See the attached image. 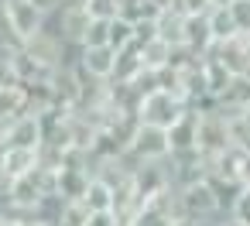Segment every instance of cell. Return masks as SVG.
Masks as SVG:
<instances>
[{
  "label": "cell",
  "mask_w": 250,
  "mask_h": 226,
  "mask_svg": "<svg viewBox=\"0 0 250 226\" xmlns=\"http://www.w3.org/2000/svg\"><path fill=\"white\" fill-rule=\"evenodd\" d=\"M86 24H89L86 11H83V7H72V4H65L55 18H48V28H52V31L62 38V45H69V48H79Z\"/></svg>",
  "instance_id": "7"
},
{
  "label": "cell",
  "mask_w": 250,
  "mask_h": 226,
  "mask_svg": "<svg viewBox=\"0 0 250 226\" xmlns=\"http://www.w3.org/2000/svg\"><path fill=\"white\" fill-rule=\"evenodd\" d=\"M18 113H24L21 86H0V120H14Z\"/></svg>",
  "instance_id": "20"
},
{
  "label": "cell",
  "mask_w": 250,
  "mask_h": 226,
  "mask_svg": "<svg viewBox=\"0 0 250 226\" xmlns=\"http://www.w3.org/2000/svg\"><path fill=\"white\" fill-rule=\"evenodd\" d=\"M209 31H212V41H229L236 38V24H233V14H229V4L226 7H209Z\"/></svg>",
  "instance_id": "17"
},
{
  "label": "cell",
  "mask_w": 250,
  "mask_h": 226,
  "mask_svg": "<svg viewBox=\"0 0 250 226\" xmlns=\"http://www.w3.org/2000/svg\"><path fill=\"white\" fill-rule=\"evenodd\" d=\"M243 38H247V52H250V35H243Z\"/></svg>",
  "instance_id": "31"
},
{
  "label": "cell",
  "mask_w": 250,
  "mask_h": 226,
  "mask_svg": "<svg viewBox=\"0 0 250 226\" xmlns=\"http://www.w3.org/2000/svg\"><path fill=\"white\" fill-rule=\"evenodd\" d=\"M182 45H188L195 55H206L216 41H212V31H209V11H199V14H185V38Z\"/></svg>",
  "instance_id": "11"
},
{
  "label": "cell",
  "mask_w": 250,
  "mask_h": 226,
  "mask_svg": "<svg viewBox=\"0 0 250 226\" xmlns=\"http://www.w3.org/2000/svg\"><path fill=\"white\" fill-rule=\"evenodd\" d=\"M21 45H24V41L18 38V31H14V24H11L4 4H0V52H14V48H21Z\"/></svg>",
  "instance_id": "22"
},
{
  "label": "cell",
  "mask_w": 250,
  "mask_h": 226,
  "mask_svg": "<svg viewBox=\"0 0 250 226\" xmlns=\"http://www.w3.org/2000/svg\"><path fill=\"white\" fill-rule=\"evenodd\" d=\"M165 134H168V154L171 151H192L195 147V134H199V110L185 106V113Z\"/></svg>",
  "instance_id": "10"
},
{
  "label": "cell",
  "mask_w": 250,
  "mask_h": 226,
  "mask_svg": "<svg viewBox=\"0 0 250 226\" xmlns=\"http://www.w3.org/2000/svg\"><path fill=\"white\" fill-rule=\"evenodd\" d=\"M0 226H18V219H14V216H7V212H0Z\"/></svg>",
  "instance_id": "28"
},
{
  "label": "cell",
  "mask_w": 250,
  "mask_h": 226,
  "mask_svg": "<svg viewBox=\"0 0 250 226\" xmlns=\"http://www.w3.org/2000/svg\"><path fill=\"white\" fill-rule=\"evenodd\" d=\"M182 113H185V103L178 96L165 93V89H154V93L141 96V103H137V123L161 127V130H168Z\"/></svg>",
  "instance_id": "2"
},
{
  "label": "cell",
  "mask_w": 250,
  "mask_h": 226,
  "mask_svg": "<svg viewBox=\"0 0 250 226\" xmlns=\"http://www.w3.org/2000/svg\"><path fill=\"white\" fill-rule=\"evenodd\" d=\"M165 7H175L182 14H199V11H209V0H168Z\"/></svg>",
  "instance_id": "26"
},
{
  "label": "cell",
  "mask_w": 250,
  "mask_h": 226,
  "mask_svg": "<svg viewBox=\"0 0 250 226\" xmlns=\"http://www.w3.org/2000/svg\"><path fill=\"white\" fill-rule=\"evenodd\" d=\"M151 38H158V28H154V18H147V21H134V48H141V45H147Z\"/></svg>",
  "instance_id": "25"
},
{
  "label": "cell",
  "mask_w": 250,
  "mask_h": 226,
  "mask_svg": "<svg viewBox=\"0 0 250 226\" xmlns=\"http://www.w3.org/2000/svg\"><path fill=\"white\" fill-rule=\"evenodd\" d=\"M106 31H110V21H89L86 31H83L79 48H86V45H106Z\"/></svg>",
  "instance_id": "23"
},
{
  "label": "cell",
  "mask_w": 250,
  "mask_h": 226,
  "mask_svg": "<svg viewBox=\"0 0 250 226\" xmlns=\"http://www.w3.org/2000/svg\"><path fill=\"white\" fill-rule=\"evenodd\" d=\"M0 4H4V0H0Z\"/></svg>",
  "instance_id": "33"
},
{
  "label": "cell",
  "mask_w": 250,
  "mask_h": 226,
  "mask_svg": "<svg viewBox=\"0 0 250 226\" xmlns=\"http://www.w3.org/2000/svg\"><path fill=\"white\" fill-rule=\"evenodd\" d=\"M229 0H209V7H226Z\"/></svg>",
  "instance_id": "30"
},
{
  "label": "cell",
  "mask_w": 250,
  "mask_h": 226,
  "mask_svg": "<svg viewBox=\"0 0 250 226\" xmlns=\"http://www.w3.org/2000/svg\"><path fill=\"white\" fill-rule=\"evenodd\" d=\"M141 69H144V65H141V52H137L134 45H127V48H120L117 59H113V79H110V82H130Z\"/></svg>",
  "instance_id": "15"
},
{
  "label": "cell",
  "mask_w": 250,
  "mask_h": 226,
  "mask_svg": "<svg viewBox=\"0 0 250 226\" xmlns=\"http://www.w3.org/2000/svg\"><path fill=\"white\" fill-rule=\"evenodd\" d=\"M175 226H178V223H175Z\"/></svg>",
  "instance_id": "34"
},
{
  "label": "cell",
  "mask_w": 250,
  "mask_h": 226,
  "mask_svg": "<svg viewBox=\"0 0 250 226\" xmlns=\"http://www.w3.org/2000/svg\"><path fill=\"white\" fill-rule=\"evenodd\" d=\"M154 28H158V38L161 41L182 45V38H185V14L175 11V7H161L158 18H154Z\"/></svg>",
  "instance_id": "13"
},
{
  "label": "cell",
  "mask_w": 250,
  "mask_h": 226,
  "mask_svg": "<svg viewBox=\"0 0 250 226\" xmlns=\"http://www.w3.org/2000/svg\"><path fill=\"white\" fill-rule=\"evenodd\" d=\"M79 202L86 205V212H113V188L106 182H100V178H89V185H86Z\"/></svg>",
  "instance_id": "14"
},
{
  "label": "cell",
  "mask_w": 250,
  "mask_h": 226,
  "mask_svg": "<svg viewBox=\"0 0 250 226\" xmlns=\"http://www.w3.org/2000/svg\"><path fill=\"white\" fill-rule=\"evenodd\" d=\"M127 154L137 158L141 164L144 161H165L168 158V134L161 127H147V123H137L130 144H127Z\"/></svg>",
  "instance_id": "4"
},
{
  "label": "cell",
  "mask_w": 250,
  "mask_h": 226,
  "mask_svg": "<svg viewBox=\"0 0 250 226\" xmlns=\"http://www.w3.org/2000/svg\"><path fill=\"white\" fill-rule=\"evenodd\" d=\"M117 14L127 18V21H147V18H158L161 4H154V0H117Z\"/></svg>",
  "instance_id": "18"
},
{
  "label": "cell",
  "mask_w": 250,
  "mask_h": 226,
  "mask_svg": "<svg viewBox=\"0 0 250 226\" xmlns=\"http://www.w3.org/2000/svg\"><path fill=\"white\" fill-rule=\"evenodd\" d=\"M236 147L229 137V120L219 110H199V134H195V151L206 158H216L223 151Z\"/></svg>",
  "instance_id": "1"
},
{
  "label": "cell",
  "mask_w": 250,
  "mask_h": 226,
  "mask_svg": "<svg viewBox=\"0 0 250 226\" xmlns=\"http://www.w3.org/2000/svg\"><path fill=\"white\" fill-rule=\"evenodd\" d=\"M45 141L42 134V120L38 113H18L14 120H7V130H4V144L0 147H38Z\"/></svg>",
  "instance_id": "5"
},
{
  "label": "cell",
  "mask_w": 250,
  "mask_h": 226,
  "mask_svg": "<svg viewBox=\"0 0 250 226\" xmlns=\"http://www.w3.org/2000/svg\"><path fill=\"white\" fill-rule=\"evenodd\" d=\"M117 7H120L117 0H86V4H83V11H86L89 21H113Z\"/></svg>",
  "instance_id": "21"
},
{
  "label": "cell",
  "mask_w": 250,
  "mask_h": 226,
  "mask_svg": "<svg viewBox=\"0 0 250 226\" xmlns=\"http://www.w3.org/2000/svg\"><path fill=\"white\" fill-rule=\"evenodd\" d=\"M137 52H141V65H144L147 72H158V69H165V65L171 62V45L161 41V38H151V41L141 45Z\"/></svg>",
  "instance_id": "16"
},
{
  "label": "cell",
  "mask_w": 250,
  "mask_h": 226,
  "mask_svg": "<svg viewBox=\"0 0 250 226\" xmlns=\"http://www.w3.org/2000/svg\"><path fill=\"white\" fill-rule=\"evenodd\" d=\"M4 11H7V18H11V24H14V31H18L21 41L35 38V35L45 31V24H48V18H45L42 11H35L31 0H4Z\"/></svg>",
  "instance_id": "6"
},
{
  "label": "cell",
  "mask_w": 250,
  "mask_h": 226,
  "mask_svg": "<svg viewBox=\"0 0 250 226\" xmlns=\"http://www.w3.org/2000/svg\"><path fill=\"white\" fill-rule=\"evenodd\" d=\"M18 226H45V223H38V219H18Z\"/></svg>",
  "instance_id": "29"
},
{
  "label": "cell",
  "mask_w": 250,
  "mask_h": 226,
  "mask_svg": "<svg viewBox=\"0 0 250 226\" xmlns=\"http://www.w3.org/2000/svg\"><path fill=\"white\" fill-rule=\"evenodd\" d=\"M113 59H117V52H113L110 45H86V48H79L76 65H79L86 76H93V79H100V82H110V79H113Z\"/></svg>",
  "instance_id": "8"
},
{
  "label": "cell",
  "mask_w": 250,
  "mask_h": 226,
  "mask_svg": "<svg viewBox=\"0 0 250 226\" xmlns=\"http://www.w3.org/2000/svg\"><path fill=\"white\" fill-rule=\"evenodd\" d=\"M35 164H38V158H35L31 147H0V175H4L7 182L28 175Z\"/></svg>",
  "instance_id": "12"
},
{
  "label": "cell",
  "mask_w": 250,
  "mask_h": 226,
  "mask_svg": "<svg viewBox=\"0 0 250 226\" xmlns=\"http://www.w3.org/2000/svg\"><path fill=\"white\" fill-rule=\"evenodd\" d=\"M154 4H161V7H165V4H168V0H154Z\"/></svg>",
  "instance_id": "32"
},
{
  "label": "cell",
  "mask_w": 250,
  "mask_h": 226,
  "mask_svg": "<svg viewBox=\"0 0 250 226\" xmlns=\"http://www.w3.org/2000/svg\"><path fill=\"white\" fill-rule=\"evenodd\" d=\"M31 4H35V11H42L45 18H55V14L65 7V0H31Z\"/></svg>",
  "instance_id": "27"
},
{
  "label": "cell",
  "mask_w": 250,
  "mask_h": 226,
  "mask_svg": "<svg viewBox=\"0 0 250 226\" xmlns=\"http://www.w3.org/2000/svg\"><path fill=\"white\" fill-rule=\"evenodd\" d=\"M106 45L113 48V52H120V48H127V45H134V21H127V18H113L110 21V31H106Z\"/></svg>",
  "instance_id": "19"
},
{
  "label": "cell",
  "mask_w": 250,
  "mask_h": 226,
  "mask_svg": "<svg viewBox=\"0 0 250 226\" xmlns=\"http://www.w3.org/2000/svg\"><path fill=\"white\" fill-rule=\"evenodd\" d=\"M130 185H134V192L147 202L151 195H158L161 188L171 185V182H168V164H165V161H144V164L130 175Z\"/></svg>",
  "instance_id": "9"
},
{
  "label": "cell",
  "mask_w": 250,
  "mask_h": 226,
  "mask_svg": "<svg viewBox=\"0 0 250 226\" xmlns=\"http://www.w3.org/2000/svg\"><path fill=\"white\" fill-rule=\"evenodd\" d=\"M178 205H182V223H199V219H212L223 216L216 192L209 188V182H192L185 188H178Z\"/></svg>",
  "instance_id": "3"
},
{
  "label": "cell",
  "mask_w": 250,
  "mask_h": 226,
  "mask_svg": "<svg viewBox=\"0 0 250 226\" xmlns=\"http://www.w3.org/2000/svg\"><path fill=\"white\" fill-rule=\"evenodd\" d=\"M229 14L240 35H250V0H229Z\"/></svg>",
  "instance_id": "24"
}]
</instances>
